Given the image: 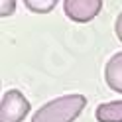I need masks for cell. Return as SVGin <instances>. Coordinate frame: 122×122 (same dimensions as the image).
Segmentation results:
<instances>
[{"instance_id": "8", "label": "cell", "mask_w": 122, "mask_h": 122, "mask_svg": "<svg viewBox=\"0 0 122 122\" xmlns=\"http://www.w3.org/2000/svg\"><path fill=\"white\" fill-rule=\"evenodd\" d=\"M114 32H116V37L122 41V12L118 14V18H116V22H114Z\"/></svg>"}, {"instance_id": "3", "label": "cell", "mask_w": 122, "mask_h": 122, "mask_svg": "<svg viewBox=\"0 0 122 122\" xmlns=\"http://www.w3.org/2000/svg\"><path fill=\"white\" fill-rule=\"evenodd\" d=\"M63 10L69 20L87 24V22L95 20L98 12L102 10V0H65Z\"/></svg>"}, {"instance_id": "6", "label": "cell", "mask_w": 122, "mask_h": 122, "mask_svg": "<svg viewBox=\"0 0 122 122\" xmlns=\"http://www.w3.org/2000/svg\"><path fill=\"white\" fill-rule=\"evenodd\" d=\"M26 8L28 10H32V12H36V14H47V12H51L53 8H55V0H26Z\"/></svg>"}, {"instance_id": "5", "label": "cell", "mask_w": 122, "mask_h": 122, "mask_svg": "<svg viewBox=\"0 0 122 122\" xmlns=\"http://www.w3.org/2000/svg\"><path fill=\"white\" fill-rule=\"evenodd\" d=\"M95 118L97 122H122V98L98 104L95 110Z\"/></svg>"}, {"instance_id": "2", "label": "cell", "mask_w": 122, "mask_h": 122, "mask_svg": "<svg viewBox=\"0 0 122 122\" xmlns=\"http://www.w3.org/2000/svg\"><path fill=\"white\" fill-rule=\"evenodd\" d=\"M32 110L30 101L18 89H8L0 101V122H22Z\"/></svg>"}, {"instance_id": "4", "label": "cell", "mask_w": 122, "mask_h": 122, "mask_svg": "<svg viewBox=\"0 0 122 122\" xmlns=\"http://www.w3.org/2000/svg\"><path fill=\"white\" fill-rule=\"evenodd\" d=\"M104 81L108 89H112L114 93L122 95V51L114 53V55L106 61L104 65Z\"/></svg>"}, {"instance_id": "7", "label": "cell", "mask_w": 122, "mask_h": 122, "mask_svg": "<svg viewBox=\"0 0 122 122\" xmlns=\"http://www.w3.org/2000/svg\"><path fill=\"white\" fill-rule=\"evenodd\" d=\"M16 10V2L14 0H2L0 2V16H10V14Z\"/></svg>"}, {"instance_id": "1", "label": "cell", "mask_w": 122, "mask_h": 122, "mask_svg": "<svg viewBox=\"0 0 122 122\" xmlns=\"http://www.w3.org/2000/svg\"><path fill=\"white\" fill-rule=\"evenodd\" d=\"M85 106H87L85 95L79 93L63 95L40 106L34 112L32 122H75L81 116V112L85 110Z\"/></svg>"}]
</instances>
